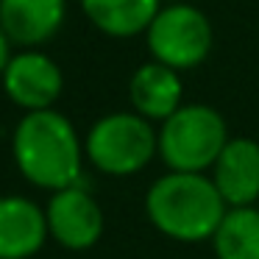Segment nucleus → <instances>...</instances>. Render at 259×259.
<instances>
[{"mask_svg":"<svg viewBox=\"0 0 259 259\" xmlns=\"http://www.w3.org/2000/svg\"><path fill=\"white\" fill-rule=\"evenodd\" d=\"M12 159L31 187L59 192L81 181L84 137L59 109L25 112L12 131Z\"/></svg>","mask_w":259,"mask_h":259,"instance_id":"obj_1","label":"nucleus"},{"mask_svg":"<svg viewBox=\"0 0 259 259\" xmlns=\"http://www.w3.org/2000/svg\"><path fill=\"white\" fill-rule=\"evenodd\" d=\"M229 212L209 173H162L145 192V218L173 242H209Z\"/></svg>","mask_w":259,"mask_h":259,"instance_id":"obj_2","label":"nucleus"},{"mask_svg":"<svg viewBox=\"0 0 259 259\" xmlns=\"http://www.w3.org/2000/svg\"><path fill=\"white\" fill-rule=\"evenodd\" d=\"M159 159L176 173H209L226 148V117L209 103H184L156 125Z\"/></svg>","mask_w":259,"mask_h":259,"instance_id":"obj_3","label":"nucleus"},{"mask_svg":"<svg viewBox=\"0 0 259 259\" xmlns=\"http://www.w3.org/2000/svg\"><path fill=\"white\" fill-rule=\"evenodd\" d=\"M159 156L156 125L137 112H109L84 134V159L103 176L128 179Z\"/></svg>","mask_w":259,"mask_h":259,"instance_id":"obj_4","label":"nucleus"},{"mask_svg":"<svg viewBox=\"0 0 259 259\" xmlns=\"http://www.w3.org/2000/svg\"><path fill=\"white\" fill-rule=\"evenodd\" d=\"M145 45L153 62L167 64L176 73L195 70L206 62L214 48L212 20L190 0L162 3L145 31Z\"/></svg>","mask_w":259,"mask_h":259,"instance_id":"obj_5","label":"nucleus"},{"mask_svg":"<svg viewBox=\"0 0 259 259\" xmlns=\"http://www.w3.org/2000/svg\"><path fill=\"white\" fill-rule=\"evenodd\" d=\"M0 87L9 103L25 112L56 109L64 92V73L56 59H51L42 48L14 51L0 73Z\"/></svg>","mask_w":259,"mask_h":259,"instance_id":"obj_6","label":"nucleus"},{"mask_svg":"<svg viewBox=\"0 0 259 259\" xmlns=\"http://www.w3.org/2000/svg\"><path fill=\"white\" fill-rule=\"evenodd\" d=\"M45 220L51 240L67 251L95 248L106 229L103 206L81 181L59 192H51L45 203Z\"/></svg>","mask_w":259,"mask_h":259,"instance_id":"obj_7","label":"nucleus"},{"mask_svg":"<svg viewBox=\"0 0 259 259\" xmlns=\"http://www.w3.org/2000/svg\"><path fill=\"white\" fill-rule=\"evenodd\" d=\"M67 20V0H0V28L12 48L31 51L59 36Z\"/></svg>","mask_w":259,"mask_h":259,"instance_id":"obj_8","label":"nucleus"},{"mask_svg":"<svg viewBox=\"0 0 259 259\" xmlns=\"http://www.w3.org/2000/svg\"><path fill=\"white\" fill-rule=\"evenodd\" d=\"M226 206H256L259 201V142L251 137H231L209 170Z\"/></svg>","mask_w":259,"mask_h":259,"instance_id":"obj_9","label":"nucleus"},{"mask_svg":"<svg viewBox=\"0 0 259 259\" xmlns=\"http://www.w3.org/2000/svg\"><path fill=\"white\" fill-rule=\"evenodd\" d=\"M51 240L45 206L25 195H0V259H31Z\"/></svg>","mask_w":259,"mask_h":259,"instance_id":"obj_10","label":"nucleus"},{"mask_svg":"<svg viewBox=\"0 0 259 259\" xmlns=\"http://www.w3.org/2000/svg\"><path fill=\"white\" fill-rule=\"evenodd\" d=\"M128 101L131 112L145 117L148 123L159 125L184 106V81L181 73H176L167 64H159L148 59L145 64L131 73L128 78Z\"/></svg>","mask_w":259,"mask_h":259,"instance_id":"obj_11","label":"nucleus"},{"mask_svg":"<svg viewBox=\"0 0 259 259\" xmlns=\"http://www.w3.org/2000/svg\"><path fill=\"white\" fill-rule=\"evenodd\" d=\"M84 17L112 39L145 36L162 0H78Z\"/></svg>","mask_w":259,"mask_h":259,"instance_id":"obj_12","label":"nucleus"},{"mask_svg":"<svg viewBox=\"0 0 259 259\" xmlns=\"http://www.w3.org/2000/svg\"><path fill=\"white\" fill-rule=\"evenodd\" d=\"M209 242L218 259H259V209H229Z\"/></svg>","mask_w":259,"mask_h":259,"instance_id":"obj_13","label":"nucleus"},{"mask_svg":"<svg viewBox=\"0 0 259 259\" xmlns=\"http://www.w3.org/2000/svg\"><path fill=\"white\" fill-rule=\"evenodd\" d=\"M12 53H14L12 42H9V36L3 34V28H0V73H3V67H6V62L12 59Z\"/></svg>","mask_w":259,"mask_h":259,"instance_id":"obj_14","label":"nucleus"},{"mask_svg":"<svg viewBox=\"0 0 259 259\" xmlns=\"http://www.w3.org/2000/svg\"><path fill=\"white\" fill-rule=\"evenodd\" d=\"M162 3H187V0H162Z\"/></svg>","mask_w":259,"mask_h":259,"instance_id":"obj_15","label":"nucleus"}]
</instances>
